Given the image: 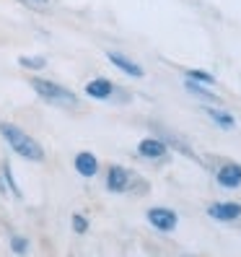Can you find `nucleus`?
Instances as JSON below:
<instances>
[{
  "label": "nucleus",
  "instance_id": "1",
  "mask_svg": "<svg viewBox=\"0 0 241 257\" xmlns=\"http://www.w3.org/2000/svg\"><path fill=\"white\" fill-rule=\"evenodd\" d=\"M0 133H3V138L11 146V151L19 154L21 159H26V161H42L44 159V148L32 138V135H26L21 127L11 125V122H3L0 125Z\"/></svg>",
  "mask_w": 241,
  "mask_h": 257
},
{
  "label": "nucleus",
  "instance_id": "12",
  "mask_svg": "<svg viewBox=\"0 0 241 257\" xmlns=\"http://www.w3.org/2000/svg\"><path fill=\"white\" fill-rule=\"evenodd\" d=\"M0 172H3L6 185L11 187V192L16 195V198H21V190H19V185H16V179H13V174H11V166H8V164H3V166H0Z\"/></svg>",
  "mask_w": 241,
  "mask_h": 257
},
{
  "label": "nucleus",
  "instance_id": "7",
  "mask_svg": "<svg viewBox=\"0 0 241 257\" xmlns=\"http://www.w3.org/2000/svg\"><path fill=\"white\" fill-rule=\"evenodd\" d=\"M218 185L220 187H241V166L238 164H225L218 172Z\"/></svg>",
  "mask_w": 241,
  "mask_h": 257
},
{
  "label": "nucleus",
  "instance_id": "2",
  "mask_svg": "<svg viewBox=\"0 0 241 257\" xmlns=\"http://www.w3.org/2000/svg\"><path fill=\"white\" fill-rule=\"evenodd\" d=\"M32 88L42 96V99H47L52 104H75V94L70 91V88L65 86H60V83H52L47 78H32Z\"/></svg>",
  "mask_w": 241,
  "mask_h": 257
},
{
  "label": "nucleus",
  "instance_id": "8",
  "mask_svg": "<svg viewBox=\"0 0 241 257\" xmlns=\"http://www.w3.org/2000/svg\"><path fill=\"white\" fill-rule=\"evenodd\" d=\"M83 91L91 96V99H109L112 91H114V86L107 81V78H94V81H88Z\"/></svg>",
  "mask_w": 241,
  "mask_h": 257
},
{
  "label": "nucleus",
  "instance_id": "16",
  "mask_svg": "<svg viewBox=\"0 0 241 257\" xmlns=\"http://www.w3.org/2000/svg\"><path fill=\"white\" fill-rule=\"evenodd\" d=\"M187 88H189V91H192L194 96H200V99H210V96H213V94H207L205 88H202V86H197L194 81H187Z\"/></svg>",
  "mask_w": 241,
  "mask_h": 257
},
{
  "label": "nucleus",
  "instance_id": "6",
  "mask_svg": "<svg viewBox=\"0 0 241 257\" xmlns=\"http://www.w3.org/2000/svg\"><path fill=\"white\" fill-rule=\"evenodd\" d=\"M75 172L81 177H94L99 172V161L94 154H88V151H81L78 156H75Z\"/></svg>",
  "mask_w": 241,
  "mask_h": 257
},
{
  "label": "nucleus",
  "instance_id": "10",
  "mask_svg": "<svg viewBox=\"0 0 241 257\" xmlns=\"http://www.w3.org/2000/svg\"><path fill=\"white\" fill-rule=\"evenodd\" d=\"M138 154L145 159H161V156H166V143H161L156 138H145L138 143Z\"/></svg>",
  "mask_w": 241,
  "mask_h": 257
},
{
  "label": "nucleus",
  "instance_id": "13",
  "mask_svg": "<svg viewBox=\"0 0 241 257\" xmlns=\"http://www.w3.org/2000/svg\"><path fill=\"white\" fill-rule=\"evenodd\" d=\"M187 75H189V81H194V83H207V86H210V83L215 81L213 75H210V73H205V70H189Z\"/></svg>",
  "mask_w": 241,
  "mask_h": 257
},
{
  "label": "nucleus",
  "instance_id": "14",
  "mask_svg": "<svg viewBox=\"0 0 241 257\" xmlns=\"http://www.w3.org/2000/svg\"><path fill=\"white\" fill-rule=\"evenodd\" d=\"M19 65L32 68V70H42L47 63H44V57H21V60H19Z\"/></svg>",
  "mask_w": 241,
  "mask_h": 257
},
{
  "label": "nucleus",
  "instance_id": "4",
  "mask_svg": "<svg viewBox=\"0 0 241 257\" xmlns=\"http://www.w3.org/2000/svg\"><path fill=\"white\" fill-rule=\"evenodd\" d=\"M132 185V172L125 169V166H109L107 172V187L112 192H125Z\"/></svg>",
  "mask_w": 241,
  "mask_h": 257
},
{
  "label": "nucleus",
  "instance_id": "11",
  "mask_svg": "<svg viewBox=\"0 0 241 257\" xmlns=\"http://www.w3.org/2000/svg\"><path fill=\"white\" fill-rule=\"evenodd\" d=\"M205 114L213 119L215 125H220V127H233V117L228 114V112H223V109H213V107H207L205 109Z\"/></svg>",
  "mask_w": 241,
  "mask_h": 257
},
{
  "label": "nucleus",
  "instance_id": "3",
  "mask_svg": "<svg viewBox=\"0 0 241 257\" xmlns=\"http://www.w3.org/2000/svg\"><path fill=\"white\" fill-rule=\"evenodd\" d=\"M148 221L158 231H174L176 223H179V216L174 213L171 208H150L148 210Z\"/></svg>",
  "mask_w": 241,
  "mask_h": 257
},
{
  "label": "nucleus",
  "instance_id": "15",
  "mask_svg": "<svg viewBox=\"0 0 241 257\" xmlns=\"http://www.w3.org/2000/svg\"><path fill=\"white\" fill-rule=\"evenodd\" d=\"M86 229H88V221H86V216L75 213V216H73V231H75V234H83Z\"/></svg>",
  "mask_w": 241,
  "mask_h": 257
},
{
  "label": "nucleus",
  "instance_id": "5",
  "mask_svg": "<svg viewBox=\"0 0 241 257\" xmlns=\"http://www.w3.org/2000/svg\"><path fill=\"white\" fill-rule=\"evenodd\" d=\"M207 213L215 221H236L241 216V205L238 203H213L207 208Z\"/></svg>",
  "mask_w": 241,
  "mask_h": 257
},
{
  "label": "nucleus",
  "instance_id": "9",
  "mask_svg": "<svg viewBox=\"0 0 241 257\" xmlns=\"http://www.w3.org/2000/svg\"><path fill=\"white\" fill-rule=\"evenodd\" d=\"M109 63H112V65H117V68L122 70V73L132 75V78H140V75H143V68H140L138 63H132L130 57L119 55V52H109Z\"/></svg>",
  "mask_w": 241,
  "mask_h": 257
},
{
  "label": "nucleus",
  "instance_id": "17",
  "mask_svg": "<svg viewBox=\"0 0 241 257\" xmlns=\"http://www.w3.org/2000/svg\"><path fill=\"white\" fill-rule=\"evenodd\" d=\"M11 249H13V252H26V249H29L26 239H24V236H13V239H11Z\"/></svg>",
  "mask_w": 241,
  "mask_h": 257
}]
</instances>
